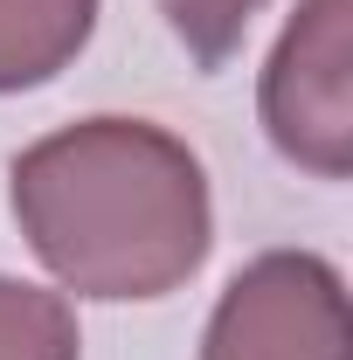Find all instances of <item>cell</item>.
<instances>
[{"instance_id": "1", "label": "cell", "mask_w": 353, "mask_h": 360, "mask_svg": "<svg viewBox=\"0 0 353 360\" xmlns=\"http://www.w3.org/2000/svg\"><path fill=\"white\" fill-rule=\"evenodd\" d=\"M7 201L42 270L97 305L180 291L215 243L208 174L187 139L118 111L21 146Z\"/></svg>"}, {"instance_id": "2", "label": "cell", "mask_w": 353, "mask_h": 360, "mask_svg": "<svg viewBox=\"0 0 353 360\" xmlns=\"http://www.w3.org/2000/svg\"><path fill=\"white\" fill-rule=\"evenodd\" d=\"M270 146L312 180L353 174V0H298L257 84Z\"/></svg>"}, {"instance_id": "3", "label": "cell", "mask_w": 353, "mask_h": 360, "mask_svg": "<svg viewBox=\"0 0 353 360\" xmlns=\"http://www.w3.org/2000/svg\"><path fill=\"white\" fill-rule=\"evenodd\" d=\"M201 360H353L347 277L319 250H264L215 298Z\"/></svg>"}, {"instance_id": "4", "label": "cell", "mask_w": 353, "mask_h": 360, "mask_svg": "<svg viewBox=\"0 0 353 360\" xmlns=\"http://www.w3.org/2000/svg\"><path fill=\"white\" fill-rule=\"evenodd\" d=\"M104 0H0V97L63 77L84 56Z\"/></svg>"}, {"instance_id": "5", "label": "cell", "mask_w": 353, "mask_h": 360, "mask_svg": "<svg viewBox=\"0 0 353 360\" xmlns=\"http://www.w3.org/2000/svg\"><path fill=\"white\" fill-rule=\"evenodd\" d=\"M0 360H84L70 298L0 270Z\"/></svg>"}, {"instance_id": "6", "label": "cell", "mask_w": 353, "mask_h": 360, "mask_svg": "<svg viewBox=\"0 0 353 360\" xmlns=\"http://www.w3.org/2000/svg\"><path fill=\"white\" fill-rule=\"evenodd\" d=\"M160 14H167V28H174V42L201 63V70H222L243 35H250V21L264 14V0H160Z\"/></svg>"}]
</instances>
